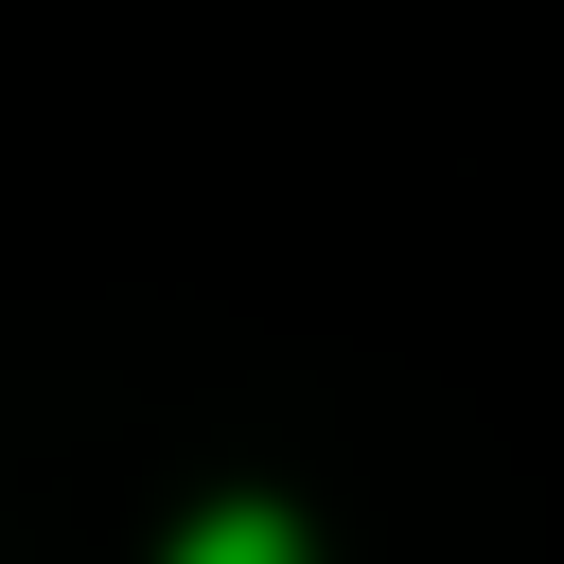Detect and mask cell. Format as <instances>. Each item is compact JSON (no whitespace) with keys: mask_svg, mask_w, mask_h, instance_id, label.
Returning a JSON list of instances; mask_svg holds the SVG:
<instances>
[{"mask_svg":"<svg viewBox=\"0 0 564 564\" xmlns=\"http://www.w3.org/2000/svg\"><path fill=\"white\" fill-rule=\"evenodd\" d=\"M176 564H300V529H282V511H212Z\"/></svg>","mask_w":564,"mask_h":564,"instance_id":"cell-1","label":"cell"}]
</instances>
